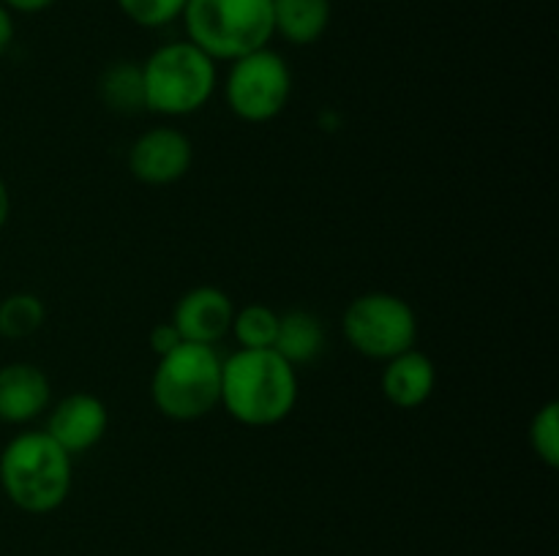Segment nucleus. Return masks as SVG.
I'll return each mask as SVG.
<instances>
[{
  "mask_svg": "<svg viewBox=\"0 0 559 556\" xmlns=\"http://www.w3.org/2000/svg\"><path fill=\"white\" fill-rule=\"evenodd\" d=\"M218 407L249 428L284 423L298 407V368L276 349H238L222 358Z\"/></svg>",
  "mask_w": 559,
  "mask_h": 556,
  "instance_id": "nucleus-1",
  "label": "nucleus"
},
{
  "mask_svg": "<svg viewBox=\"0 0 559 556\" xmlns=\"http://www.w3.org/2000/svg\"><path fill=\"white\" fill-rule=\"evenodd\" d=\"M74 458L47 431H20L0 450V488L22 512H55L71 491Z\"/></svg>",
  "mask_w": 559,
  "mask_h": 556,
  "instance_id": "nucleus-2",
  "label": "nucleus"
},
{
  "mask_svg": "<svg viewBox=\"0 0 559 556\" xmlns=\"http://www.w3.org/2000/svg\"><path fill=\"white\" fill-rule=\"evenodd\" d=\"M145 109L164 118H186L211 104L218 87V63L189 38L167 41L142 63Z\"/></svg>",
  "mask_w": 559,
  "mask_h": 556,
  "instance_id": "nucleus-3",
  "label": "nucleus"
},
{
  "mask_svg": "<svg viewBox=\"0 0 559 556\" xmlns=\"http://www.w3.org/2000/svg\"><path fill=\"white\" fill-rule=\"evenodd\" d=\"M151 401L167 420L194 423L222 401V358L216 347L183 341L158 358L151 376Z\"/></svg>",
  "mask_w": 559,
  "mask_h": 556,
  "instance_id": "nucleus-4",
  "label": "nucleus"
},
{
  "mask_svg": "<svg viewBox=\"0 0 559 556\" xmlns=\"http://www.w3.org/2000/svg\"><path fill=\"white\" fill-rule=\"evenodd\" d=\"M186 38L213 60L243 58L273 41V0H186Z\"/></svg>",
  "mask_w": 559,
  "mask_h": 556,
  "instance_id": "nucleus-5",
  "label": "nucleus"
},
{
  "mask_svg": "<svg viewBox=\"0 0 559 556\" xmlns=\"http://www.w3.org/2000/svg\"><path fill=\"white\" fill-rule=\"evenodd\" d=\"M342 333L349 349L369 360H391L418 341L415 309L393 292H366L349 300L342 314Z\"/></svg>",
  "mask_w": 559,
  "mask_h": 556,
  "instance_id": "nucleus-6",
  "label": "nucleus"
},
{
  "mask_svg": "<svg viewBox=\"0 0 559 556\" xmlns=\"http://www.w3.org/2000/svg\"><path fill=\"white\" fill-rule=\"evenodd\" d=\"M227 109L243 123H267L287 109L293 96V69L271 47L235 58L222 82Z\"/></svg>",
  "mask_w": 559,
  "mask_h": 556,
  "instance_id": "nucleus-7",
  "label": "nucleus"
},
{
  "mask_svg": "<svg viewBox=\"0 0 559 556\" xmlns=\"http://www.w3.org/2000/svg\"><path fill=\"white\" fill-rule=\"evenodd\" d=\"M194 145L189 134L173 125H156L136 136L129 147V172L142 185H173L189 174Z\"/></svg>",
  "mask_w": 559,
  "mask_h": 556,
  "instance_id": "nucleus-8",
  "label": "nucleus"
},
{
  "mask_svg": "<svg viewBox=\"0 0 559 556\" xmlns=\"http://www.w3.org/2000/svg\"><path fill=\"white\" fill-rule=\"evenodd\" d=\"M109 428L107 403L93 392H69L47 414V431L71 458L93 450Z\"/></svg>",
  "mask_w": 559,
  "mask_h": 556,
  "instance_id": "nucleus-9",
  "label": "nucleus"
},
{
  "mask_svg": "<svg viewBox=\"0 0 559 556\" xmlns=\"http://www.w3.org/2000/svg\"><path fill=\"white\" fill-rule=\"evenodd\" d=\"M235 319V303L224 289L202 283L180 294L175 303L173 322L180 330L183 341L216 347L222 338L229 336Z\"/></svg>",
  "mask_w": 559,
  "mask_h": 556,
  "instance_id": "nucleus-10",
  "label": "nucleus"
},
{
  "mask_svg": "<svg viewBox=\"0 0 559 556\" xmlns=\"http://www.w3.org/2000/svg\"><path fill=\"white\" fill-rule=\"evenodd\" d=\"M52 403V385L33 363L0 365V423L25 425L41 418Z\"/></svg>",
  "mask_w": 559,
  "mask_h": 556,
  "instance_id": "nucleus-11",
  "label": "nucleus"
},
{
  "mask_svg": "<svg viewBox=\"0 0 559 556\" xmlns=\"http://www.w3.org/2000/svg\"><path fill=\"white\" fill-rule=\"evenodd\" d=\"M382 396L396 409H418L431 398L437 387L435 360L420 349H407L396 358L385 360L380 376Z\"/></svg>",
  "mask_w": 559,
  "mask_h": 556,
  "instance_id": "nucleus-12",
  "label": "nucleus"
},
{
  "mask_svg": "<svg viewBox=\"0 0 559 556\" xmlns=\"http://www.w3.org/2000/svg\"><path fill=\"white\" fill-rule=\"evenodd\" d=\"M331 0H273V36L293 47H311L331 25Z\"/></svg>",
  "mask_w": 559,
  "mask_h": 556,
  "instance_id": "nucleus-13",
  "label": "nucleus"
},
{
  "mask_svg": "<svg viewBox=\"0 0 559 556\" xmlns=\"http://www.w3.org/2000/svg\"><path fill=\"white\" fill-rule=\"evenodd\" d=\"M273 349L295 368L314 363L322 354V349H325L322 319L306 309H293L287 314H278V333Z\"/></svg>",
  "mask_w": 559,
  "mask_h": 556,
  "instance_id": "nucleus-14",
  "label": "nucleus"
},
{
  "mask_svg": "<svg viewBox=\"0 0 559 556\" xmlns=\"http://www.w3.org/2000/svg\"><path fill=\"white\" fill-rule=\"evenodd\" d=\"M98 98L107 109L118 114L145 112V85H142V63L115 60L98 76Z\"/></svg>",
  "mask_w": 559,
  "mask_h": 556,
  "instance_id": "nucleus-15",
  "label": "nucleus"
},
{
  "mask_svg": "<svg viewBox=\"0 0 559 556\" xmlns=\"http://www.w3.org/2000/svg\"><path fill=\"white\" fill-rule=\"evenodd\" d=\"M47 322V305L33 292H11L0 300V336L22 341L41 330Z\"/></svg>",
  "mask_w": 559,
  "mask_h": 556,
  "instance_id": "nucleus-16",
  "label": "nucleus"
},
{
  "mask_svg": "<svg viewBox=\"0 0 559 556\" xmlns=\"http://www.w3.org/2000/svg\"><path fill=\"white\" fill-rule=\"evenodd\" d=\"M278 333V314L265 303H249L235 309L229 336L238 341V349H273Z\"/></svg>",
  "mask_w": 559,
  "mask_h": 556,
  "instance_id": "nucleus-17",
  "label": "nucleus"
},
{
  "mask_svg": "<svg viewBox=\"0 0 559 556\" xmlns=\"http://www.w3.org/2000/svg\"><path fill=\"white\" fill-rule=\"evenodd\" d=\"M530 447L549 469L559 467V403L546 401L530 420Z\"/></svg>",
  "mask_w": 559,
  "mask_h": 556,
  "instance_id": "nucleus-18",
  "label": "nucleus"
},
{
  "mask_svg": "<svg viewBox=\"0 0 559 556\" xmlns=\"http://www.w3.org/2000/svg\"><path fill=\"white\" fill-rule=\"evenodd\" d=\"M120 14L134 25L147 27V31H158L173 22L180 20L186 9V0H115Z\"/></svg>",
  "mask_w": 559,
  "mask_h": 556,
  "instance_id": "nucleus-19",
  "label": "nucleus"
},
{
  "mask_svg": "<svg viewBox=\"0 0 559 556\" xmlns=\"http://www.w3.org/2000/svg\"><path fill=\"white\" fill-rule=\"evenodd\" d=\"M147 341H151V349L156 352V358H164V354H169L173 349H178L180 343H183V336H180V330L175 327V322L169 319V322H158V325H153Z\"/></svg>",
  "mask_w": 559,
  "mask_h": 556,
  "instance_id": "nucleus-20",
  "label": "nucleus"
},
{
  "mask_svg": "<svg viewBox=\"0 0 559 556\" xmlns=\"http://www.w3.org/2000/svg\"><path fill=\"white\" fill-rule=\"evenodd\" d=\"M11 14H41V11L52 9L58 0H0Z\"/></svg>",
  "mask_w": 559,
  "mask_h": 556,
  "instance_id": "nucleus-21",
  "label": "nucleus"
},
{
  "mask_svg": "<svg viewBox=\"0 0 559 556\" xmlns=\"http://www.w3.org/2000/svg\"><path fill=\"white\" fill-rule=\"evenodd\" d=\"M14 33H16L14 14L0 3V58H3V55L11 49V44H14Z\"/></svg>",
  "mask_w": 559,
  "mask_h": 556,
  "instance_id": "nucleus-22",
  "label": "nucleus"
},
{
  "mask_svg": "<svg viewBox=\"0 0 559 556\" xmlns=\"http://www.w3.org/2000/svg\"><path fill=\"white\" fill-rule=\"evenodd\" d=\"M9 216H11V191L9 185H5V180L0 178V229L9 223Z\"/></svg>",
  "mask_w": 559,
  "mask_h": 556,
  "instance_id": "nucleus-23",
  "label": "nucleus"
}]
</instances>
